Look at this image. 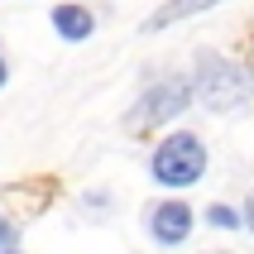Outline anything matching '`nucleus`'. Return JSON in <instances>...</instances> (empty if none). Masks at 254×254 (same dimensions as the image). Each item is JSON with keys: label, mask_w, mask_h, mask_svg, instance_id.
I'll use <instances>...</instances> for the list:
<instances>
[{"label": "nucleus", "mask_w": 254, "mask_h": 254, "mask_svg": "<svg viewBox=\"0 0 254 254\" xmlns=\"http://www.w3.org/2000/svg\"><path fill=\"white\" fill-rule=\"evenodd\" d=\"M211 5H221V0H168V5H158V10L144 19V29H149V34H158V29L178 24V19H192V14L211 10Z\"/></svg>", "instance_id": "7"}, {"label": "nucleus", "mask_w": 254, "mask_h": 254, "mask_svg": "<svg viewBox=\"0 0 254 254\" xmlns=\"http://www.w3.org/2000/svg\"><path fill=\"white\" fill-rule=\"evenodd\" d=\"M192 86H197V101L216 115H235L254 101V72L230 63L226 53H197Z\"/></svg>", "instance_id": "1"}, {"label": "nucleus", "mask_w": 254, "mask_h": 254, "mask_svg": "<svg viewBox=\"0 0 254 254\" xmlns=\"http://www.w3.org/2000/svg\"><path fill=\"white\" fill-rule=\"evenodd\" d=\"M192 96H197V86H192V82H183V77L154 82V86H149V91H144V96L125 111V129H129V134H149V129H163L168 120H178V115L192 106Z\"/></svg>", "instance_id": "3"}, {"label": "nucleus", "mask_w": 254, "mask_h": 254, "mask_svg": "<svg viewBox=\"0 0 254 254\" xmlns=\"http://www.w3.org/2000/svg\"><path fill=\"white\" fill-rule=\"evenodd\" d=\"M53 29L63 43H86L96 34V14L86 5H77V0H67V5H53Z\"/></svg>", "instance_id": "6"}, {"label": "nucleus", "mask_w": 254, "mask_h": 254, "mask_svg": "<svg viewBox=\"0 0 254 254\" xmlns=\"http://www.w3.org/2000/svg\"><path fill=\"white\" fill-rule=\"evenodd\" d=\"M149 235L163 250L187 245V235H192V206L183 197H168V201H158V206H149Z\"/></svg>", "instance_id": "4"}, {"label": "nucleus", "mask_w": 254, "mask_h": 254, "mask_svg": "<svg viewBox=\"0 0 254 254\" xmlns=\"http://www.w3.org/2000/svg\"><path fill=\"white\" fill-rule=\"evenodd\" d=\"M82 206H86L91 216H111V197H106V192H86Z\"/></svg>", "instance_id": "9"}, {"label": "nucleus", "mask_w": 254, "mask_h": 254, "mask_svg": "<svg viewBox=\"0 0 254 254\" xmlns=\"http://www.w3.org/2000/svg\"><path fill=\"white\" fill-rule=\"evenodd\" d=\"M216 254H226V250H216Z\"/></svg>", "instance_id": "14"}, {"label": "nucleus", "mask_w": 254, "mask_h": 254, "mask_svg": "<svg viewBox=\"0 0 254 254\" xmlns=\"http://www.w3.org/2000/svg\"><path fill=\"white\" fill-rule=\"evenodd\" d=\"M149 173H154V183H158V187L183 192V187L201 183V173H206V144H201L192 129H173L168 139L154 149V158H149Z\"/></svg>", "instance_id": "2"}, {"label": "nucleus", "mask_w": 254, "mask_h": 254, "mask_svg": "<svg viewBox=\"0 0 254 254\" xmlns=\"http://www.w3.org/2000/svg\"><path fill=\"white\" fill-rule=\"evenodd\" d=\"M250 72H254V43H250Z\"/></svg>", "instance_id": "13"}, {"label": "nucleus", "mask_w": 254, "mask_h": 254, "mask_svg": "<svg viewBox=\"0 0 254 254\" xmlns=\"http://www.w3.org/2000/svg\"><path fill=\"white\" fill-rule=\"evenodd\" d=\"M206 226H216V230H235V226H245V211H235V206H206Z\"/></svg>", "instance_id": "8"}, {"label": "nucleus", "mask_w": 254, "mask_h": 254, "mask_svg": "<svg viewBox=\"0 0 254 254\" xmlns=\"http://www.w3.org/2000/svg\"><path fill=\"white\" fill-rule=\"evenodd\" d=\"M10 82V67H5V58H0V86Z\"/></svg>", "instance_id": "12"}, {"label": "nucleus", "mask_w": 254, "mask_h": 254, "mask_svg": "<svg viewBox=\"0 0 254 254\" xmlns=\"http://www.w3.org/2000/svg\"><path fill=\"white\" fill-rule=\"evenodd\" d=\"M10 254H14V250H10Z\"/></svg>", "instance_id": "15"}, {"label": "nucleus", "mask_w": 254, "mask_h": 254, "mask_svg": "<svg viewBox=\"0 0 254 254\" xmlns=\"http://www.w3.org/2000/svg\"><path fill=\"white\" fill-rule=\"evenodd\" d=\"M240 211H245V230H250V235H254V192H250V197H245V206H240Z\"/></svg>", "instance_id": "11"}, {"label": "nucleus", "mask_w": 254, "mask_h": 254, "mask_svg": "<svg viewBox=\"0 0 254 254\" xmlns=\"http://www.w3.org/2000/svg\"><path fill=\"white\" fill-rule=\"evenodd\" d=\"M0 245H14V221L10 216H0Z\"/></svg>", "instance_id": "10"}, {"label": "nucleus", "mask_w": 254, "mask_h": 254, "mask_svg": "<svg viewBox=\"0 0 254 254\" xmlns=\"http://www.w3.org/2000/svg\"><path fill=\"white\" fill-rule=\"evenodd\" d=\"M0 197L19 216H43L53 206V197H58V178H48V173H43V178H24V183H10Z\"/></svg>", "instance_id": "5"}]
</instances>
